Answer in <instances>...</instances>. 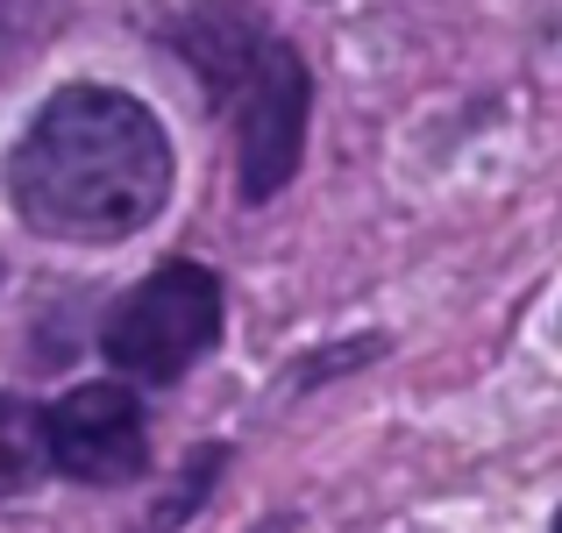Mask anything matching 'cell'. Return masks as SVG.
<instances>
[{
  "mask_svg": "<svg viewBox=\"0 0 562 533\" xmlns=\"http://www.w3.org/2000/svg\"><path fill=\"white\" fill-rule=\"evenodd\" d=\"M171 143L143 100L114 86H65L8 157V200L36 235L122 242L165 206Z\"/></svg>",
  "mask_w": 562,
  "mask_h": 533,
  "instance_id": "cell-1",
  "label": "cell"
},
{
  "mask_svg": "<svg viewBox=\"0 0 562 533\" xmlns=\"http://www.w3.org/2000/svg\"><path fill=\"white\" fill-rule=\"evenodd\" d=\"M214 342H221V277L200 271V263H165V271H150L108 314V334H100V349H108L114 370L150 377V384L186 377Z\"/></svg>",
  "mask_w": 562,
  "mask_h": 533,
  "instance_id": "cell-2",
  "label": "cell"
},
{
  "mask_svg": "<svg viewBox=\"0 0 562 533\" xmlns=\"http://www.w3.org/2000/svg\"><path fill=\"white\" fill-rule=\"evenodd\" d=\"M214 100H228L235 143H243V200H271L292 171H300L306 143V65L278 36H263L249 50V65L221 86Z\"/></svg>",
  "mask_w": 562,
  "mask_h": 533,
  "instance_id": "cell-3",
  "label": "cell"
},
{
  "mask_svg": "<svg viewBox=\"0 0 562 533\" xmlns=\"http://www.w3.org/2000/svg\"><path fill=\"white\" fill-rule=\"evenodd\" d=\"M43 455L50 469L79 484H128L150 463V441H143V406L122 384H79L43 412Z\"/></svg>",
  "mask_w": 562,
  "mask_h": 533,
  "instance_id": "cell-4",
  "label": "cell"
},
{
  "mask_svg": "<svg viewBox=\"0 0 562 533\" xmlns=\"http://www.w3.org/2000/svg\"><path fill=\"white\" fill-rule=\"evenodd\" d=\"M50 469L43 455V412L22 406V398H0V491H22Z\"/></svg>",
  "mask_w": 562,
  "mask_h": 533,
  "instance_id": "cell-5",
  "label": "cell"
},
{
  "mask_svg": "<svg viewBox=\"0 0 562 533\" xmlns=\"http://www.w3.org/2000/svg\"><path fill=\"white\" fill-rule=\"evenodd\" d=\"M221 469V449H192V477L179 484V498H165V506H157V520H150V533L157 526H179L192 506H200V491H206V477H214Z\"/></svg>",
  "mask_w": 562,
  "mask_h": 533,
  "instance_id": "cell-6",
  "label": "cell"
}]
</instances>
